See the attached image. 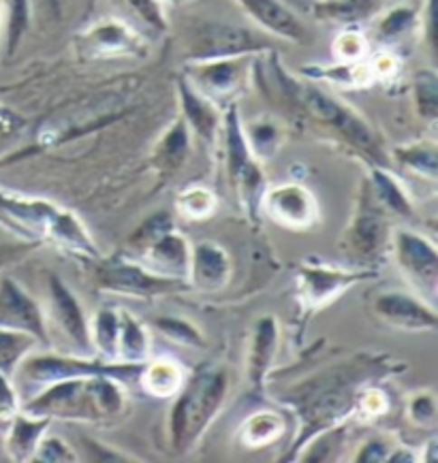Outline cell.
Listing matches in <instances>:
<instances>
[{"label":"cell","instance_id":"1","mask_svg":"<svg viewBox=\"0 0 438 463\" xmlns=\"http://www.w3.org/2000/svg\"><path fill=\"white\" fill-rule=\"evenodd\" d=\"M0 227L26 240L56 243L62 250L81 257H99L97 243L88 235L84 224L69 210H62L50 201L0 188Z\"/></svg>","mask_w":438,"mask_h":463},{"label":"cell","instance_id":"2","mask_svg":"<svg viewBox=\"0 0 438 463\" xmlns=\"http://www.w3.org/2000/svg\"><path fill=\"white\" fill-rule=\"evenodd\" d=\"M114 376L67 378L45 384L20 411L45 419L67 420H103L116 419L124 412L127 395Z\"/></svg>","mask_w":438,"mask_h":463},{"label":"cell","instance_id":"3","mask_svg":"<svg viewBox=\"0 0 438 463\" xmlns=\"http://www.w3.org/2000/svg\"><path fill=\"white\" fill-rule=\"evenodd\" d=\"M278 81H281L282 90H285L287 99L304 111V116L310 118L319 127L328 128L329 133L338 135L347 146H351L355 152L370 160L376 167H385L387 165V156H385L381 141L375 135V130L368 122L364 120L353 107L342 103L340 99L331 97L323 88L315 84H300L278 71Z\"/></svg>","mask_w":438,"mask_h":463},{"label":"cell","instance_id":"4","mask_svg":"<svg viewBox=\"0 0 438 463\" xmlns=\"http://www.w3.org/2000/svg\"><path fill=\"white\" fill-rule=\"evenodd\" d=\"M229 380L224 372H201L185 380L176 395L171 411V440L176 450L185 453L199 440L205 427L212 423L227 397Z\"/></svg>","mask_w":438,"mask_h":463},{"label":"cell","instance_id":"5","mask_svg":"<svg viewBox=\"0 0 438 463\" xmlns=\"http://www.w3.org/2000/svg\"><path fill=\"white\" fill-rule=\"evenodd\" d=\"M221 128L224 137V158H227V174L231 188L238 194L240 203L244 205L252 216H257L268 186H265L262 163H259V158L254 156L251 146H248L244 124H242L240 109L235 103L227 105Z\"/></svg>","mask_w":438,"mask_h":463},{"label":"cell","instance_id":"6","mask_svg":"<svg viewBox=\"0 0 438 463\" xmlns=\"http://www.w3.org/2000/svg\"><path fill=\"white\" fill-rule=\"evenodd\" d=\"M270 43L262 34L248 28L233 26V24L212 22L204 24L195 31L188 50V62L214 61V58H238V56H257L268 52Z\"/></svg>","mask_w":438,"mask_h":463},{"label":"cell","instance_id":"7","mask_svg":"<svg viewBox=\"0 0 438 463\" xmlns=\"http://www.w3.org/2000/svg\"><path fill=\"white\" fill-rule=\"evenodd\" d=\"M394 246L395 260L402 274L422 293V299L434 301L438 290V254L436 246L424 235L398 229L389 237Z\"/></svg>","mask_w":438,"mask_h":463},{"label":"cell","instance_id":"8","mask_svg":"<svg viewBox=\"0 0 438 463\" xmlns=\"http://www.w3.org/2000/svg\"><path fill=\"white\" fill-rule=\"evenodd\" d=\"M248 67H251V56L214 58V61L188 62L185 77L195 90H199L212 103L229 105L244 84Z\"/></svg>","mask_w":438,"mask_h":463},{"label":"cell","instance_id":"9","mask_svg":"<svg viewBox=\"0 0 438 463\" xmlns=\"http://www.w3.org/2000/svg\"><path fill=\"white\" fill-rule=\"evenodd\" d=\"M99 287L131 297H157L186 288V280H174L148 271L135 259H116L99 269Z\"/></svg>","mask_w":438,"mask_h":463},{"label":"cell","instance_id":"10","mask_svg":"<svg viewBox=\"0 0 438 463\" xmlns=\"http://www.w3.org/2000/svg\"><path fill=\"white\" fill-rule=\"evenodd\" d=\"M376 274L370 269H334L328 265H301L298 274V295L301 306L308 307L310 312L319 307L331 304L336 297H340L351 284H357Z\"/></svg>","mask_w":438,"mask_h":463},{"label":"cell","instance_id":"11","mask_svg":"<svg viewBox=\"0 0 438 463\" xmlns=\"http://www.w3.org/2000/svg\"><path fill=\"white\" fill-rule=\"evenodd\" d=\"M146 52L144 39L124 22L105 20L94 24L80 37V53L88 61L141 56Z\"/></svg>","mask_w":438,"mask_h":463},{"label":"cell","instance_id":"12","mask_svg":"<svg viewBox=\"0 0 438 463\" xmlns=\"http://www.w3.org/2000/svg\"><path fill=\"white\" fill-rule=\"evenodd\" d=\"M262 207L276 224L291 231L310 229L319 218L317 201L301 184H281L265 190Z\"/></svg>","mask_w":438,"mask_h":463},{"label":"cell","instance_id":"13","mask_svg":"<svg viewBox=\"0 0 438 463\" xmlns=\"http://www.w3.org/2000/svg\"><path fill=\"white\" fill-rule=\"evenodd\" d=\"M144 265L152 274L163 278H174V280L188 282V269H191V246L186 237L174 229L165 231L154 237L150 243L141 248L139 254L131 257Z\"/></svg>","mask_w":438,"mask_h":463},{"label":"cell","instance_id":"14","mask_svg":"<svg viewBox=\"0 0 438 463\" xmlns=\"http://www.w3.org/2000/svg\"><path fill=\"white\" fill-rule=\"evenodd\" d=\"M0 326L31 334L39 342H47L45 318L37 301L14 278H0Z\"/></svg>","mask_w":438,"mask_h":463},{"label":"cell","instance_id":"15","mask_svg":"<svg viewBox=\"0 0 438 463\" xmlns=\"http://www.w3.org/2000/svg\"><path fill=\"white\" fill-rule=\"evenodd\" d=\"M372 310L383 323L402 331H436L438 325L434 307L419 297L400 290L378 295Z\"/></svg>","mask_w":438,"mask_h":463},{"label":"cell","instance_id":"16","mask_svg":"<svg viewBox=\"0 0 438 463\" xmlns=\"http://www.w3.org/2000/svg\"><path fill=\"white\" fill-rule=\"evenodd\" d=\"M387 231L381 207L372 199L368 184H366V194L359 203L357 216H355L351 229L347 231V250H351L359 259H375L389 243Z\"/></svg>","mask_w":438,"mask_h":463},{"label":"cell","instance_id":"17","mask_svg":"<svg viewBox=\"0 0 438 463\" xmlns=\"http://www.w3.org/2000/svg\"><path fill=\"white\" fill-rule=\"evenodd\" d=\"M265 33L291 43H306L308 31L298 15L282 0H233Z\"/></svg>","mask_w":438,"mask_h":463},{"label":"cell","instance_id":"18","mask_svg":"<svg viewBox=\"0 0 438 463\" xmlns=\"http://www.w3.org/2000/svg\"><path fill=\"white\" fill-rule=\"evenodd\" d=\"M50 297H52V312H54L56 323L62 326L69 340L80 348V353H92V335L90 323H88L84 310H81L80 301L71 293L67 284L61 278L50 276Z\"/></svg>","mask_w":438,"mask_h":463},{"label":"cell","instance_id":"19","mask_svg":"<svg viewBox=\"0 0 438 463\" xmlns=\"http://www.w3.org/2000/svg\"><path fill=\"white\" fill-rule=\"evenodd\" d=\"M233 267H231L229 254L214 241H199L191 248V269H188V282L195 288L221 290L229 284Z\"/></svg>","mask_w":438,"mask_h":463},{"label":"cell","instance_id":"20","mask_svg":"<svg viewBox=\"0 0 438 463\" xmlns=\"http://www.w3.org/2000/svg\"><path fill=\"white\" fill-rule=\"evenodd\" d=\"M177 97H180L182 120L188 128H193L205 144L212 146L223 127V116L216 103L205 99L199 90H195L186 77L177 80Z\"/></svg>","mask_w":438,"mask_h":463},{"label":"cell","instance_id":"21","mask_svg":"<svg viewBox=\"0 0 438 463\" xmlns=\"http://www.w3.org/2000/svg\"><path fill=\"white\" fill-rule=\"evenodd\" d=\"M52 419L34 417L20 411L14 419L9 420V433H7V455L14 461H33L34 450H37L41 438L45 436L47 427H50Z\"/></svg>","mask_w":438,"mask_h":463},{"label":"cell","instance_id":"22","mask_svg":"<svg viewBox=\"0 0 438 463\" xmlns=\"http://www.w3.org/2000/svg\"><path fill=\"white\" fill-rule=\"evenodd\" d=\"M310 11L319 22L355 28L359 24L375 20L381 11V0H319Z\"/></svg>","mask_w":438,"mask_h":463},{"label":"cell","instance_id":"23","mask_svg":"<svg viewBox=\"0 0 438 463\" xmlns=\"http://www.w3.org/2000/svg\"><path fill=\"white\" fill-rule=\"evenodd\" d=\"M278 348V325L274 317H265L259 320L254 329L251 354H248V378L254 389H262L268 376L271 361L276 357Z\"/></svg>","mask_w":438,"mask_h":463},{"label":"cell","instance_id":"24","mask_svg":"<svg viewBox=\"0 0 438 463\" xmlns=\"http://www.w3.org/2000/svg\"><path fill=\"white\" fill-rule=\"evenodd\" d=\"M185 380V370H182V365L177 361L161 357L148 361V364L144 361L138 384L150 397L167 400V397H176L180 393Z\"/></svg>","mask_w":438,"mask_h":463},{"label":"cell","instance_id":"25","mask_svg":"<svg viewBox=\"0 0 438 463\" xmlns=\"http://www.w3.org/2000/svg\"><path fill=\"white\" fill-rule=\"evenodd\" d=\"M368 190L372 199L376 201L381 210L394 213V216H405V218H408L413 213V205H411V199H408L406 190L402 188V184L383 167L372 165Z\"/></svg>","mask_w":438,"mask_h":463},{"label":"cell","instance_id":"26","mask_svg":"<svg viewBox=\"0 0 438 463\" xmlns=\"http://www.w3.org/2000/svg\"><path fill=\"white\" fill-rule=\"evenodd\" d=\"M150 340L144 325L133 314L120 310V331H118V357L120 364H144Z\"/></svg>","mask_w":438,"mask_h":463},{"label":"cell","instance_id":"27","mask_svg":"<svg viewBox=\"0 0 438 463\" xmlns=\"http://www.w3.org/2000/svg\"><path fill=\"white\" fill-rule=\"evenodd\" d=\"M282 433H285V419L276 412L262 411L244 420L240 430V442L246 449H263L281 440Z\"/></svg>","mask_w":438,"mask_h":463},{"label":"cell","instance_id":"28","mask_svg":"<svg viewBox=\"0 0 438 463\" xmlns=\"http://www.w3.org/2000/svg\"><path fill=\"white\" fill-rule=\"evenodd\" d=\"M37 344L39 340L31 334L0 326V373L14 378L17 367L33 353Z\"/></svg>","mask_w":438,"mask_h":463},{"label":"cell","instance_id":"29","mask_svg":"<svg viewBox=\"0 0 438 463\" xmlns=\"http://www.w3.org/2000/svg\"><path fill=\"white\" fill-rule=\"evenodd\" d=\"M395 163L413 171V174L425 177V180H436L438 171V152L432 141H419V144L400 146L394 150Z\"/></svg>","mask_w":438,"mask_h":463},{"label":"cell","instance_id":"30","mask_svg":"<svg viewBox=\"0 0 438 463\" xmlns=\"http://www.w3.org/2000/svg\"><path fill=\"white\" fill-rule=\"evenodd\" d=\"M419 22V11L413 5H398L383 14L375 24V34L381 43H394L413 31Z\"/></svg>","mask_w":438,"mask_h":463},{"label":"cell","instance_id":"31","mask_svg":"<svg viewBox=\"0 0 438 463\" xmlns=\"http://www.w3.org/2000/svg\"><path fill=\"white\" fill-rule=\"evenodd\" d=\"M188 130L191 128H188L186 122L180 118L163 137L161 146H158L157 150V163L161 165L165 171H174L180 167V165H185L188 150H191V135H188Z\"/></svg>","mask_w":438,"mask_h":463},{"label":"cell","instance_id":"32","mask_svg":"<svg viewBox=\"0 0 438 463\" xmlns=\"http://www.w3.org/2000/svg\"><path fill=\"white\" fill-rule=\"evenodd\" d=\"M118 331H120V310L105 307L97 314L90 325L92 348H97L100 357L116 361L118 357Z\"/></svg>","mask_w":438,"mask_h":463},{"label":"cell","instance_id":"33","mask_svg":"<svg viewBox=\"0 0 438 463\" xmlns=\"http://www.w3.org/2000/svg\"><path fill=\"white\" fill-rule=\"evenodd\" d=\"M413 94H415V105L419 116L424 120L434 122L438 114V86L436 77L432 71H422L413 81Z\"/></svg>","mask_w":438,"mask_h":463},{"label":"cell","instance_id":"34","mask_svg":"<svg viewBox=\"0 0 438 463\" xmlns=\"http://www.w3.org/2000/svg\"><path fill=\"white\" fill-rule=\"evenodd\" d=\"M244 133L248 146H251L252 154L259 160L270 158L278 150V144H281V130L271 122H254L248 128H244Z\"/></svg>","mask_w":438,"mask_h":463},{"label":"cell","instance_id":"35","mask_svg":"<svg viewBox=\"0 0 438 463\" xmlns=\"http://www.w3.org/2000/svg\"><path fill=\"white\" fill-rule=\"evenodd\" d=\"M182 216L191 218V221H199V218L212 216V212L216 210V197L204 186H191L180 194L177 201Z\"/></svg>","mask_w":438,"mask_h":463},{"label":"cell","instance_id":"36","mask_svg":"<svg viewBox=\"0 0 438 463\" xmlns=\"http://www.w3.org/2000/svg\"><path fill=\"white\" fill-rule=\"evenodd\" d=\"M368 53V41L355 28H345L334 41V56L338 62H359Z\"/></svg>","mask_w":438,"mask_h":463},{"label":"cell","instance_id":"37","mask_svg":"<svg viewBox=\"0 0 438 463\" xmlns=\"http://www.w3.org/2000/svg\"><path fill=\"white\" fill-rule=\"evenodd\" d=\"M7 53H15L28 28V0H7Z\"/></svg>","mask_w":438,"mask_h":463},{"label":"cell","instance_id":"38","mask_svg":"<svg viewBox=\"0 0 438 463\" xmlns=\"http://www.w3.org/2000/svg\"><path fill=\"white\" fill-rule=\"evenodd\" d=\"M33 461H47V463H71L80 461L75 449H71L67 442L54 436L41 438L37 450H34Z\"/></svg>","mask_w":438,"mask_h":463},{"label":"cell","instance_id":"39","mask_svg":"<svg viewBox=\"0 0 438 463\" xmlns=\"http://www.w3.org/2000/svg\"><path fill=\"white\" fill-rule=\"evenodd\" d=\"M176 224L174 221H171L169 213H157V216H152L150 221L141 224V227L135 231V235L129 240V250H131V257H135V254H139L141 248L146 246V243H150L154 237H158L161 233H165V231L174 229Z\"/></svg>","mask_w":438,"mask_h":463},{"label":"cell","instance_id":"40","mask_svg":"<svg viewBox=\"0 0 438 463\" xmlns=\"http://www.w3.org/2000/svg\"><path fill=\"white\" fill-rule=\"evenodd\" d=\"M124 3L133 9V14L141 22H146L154 31H165L167 28V15H165L161 0H124Z\"/></svg>","mask_w":438,"mask_h":463},{"label":"cell","instance_id":"41","mask_svg":"<svg viewBox=\"0 0 438 463\" xmlns=\"http://www.w3.org/2000/svg\"><path fill=\"white\" fill-rule=\"evenodd\" d=\"M154 325H157L165 335L171 337V340H176V342H180V344H188V346H201L199 331L193 329V326L188 325V323H185V320L158 318Z\"/></svg>","mask_w":438,"mask_h":463},{"label":"cell","instance_id":"42","mask_svg":"<svg viewBox=\"0 0 438 463\" xmlns=\"http://www.w3.org/2000/svg\"><path fill=\"white\" fill-rule=\"evenodd\" d=\"M408 417L419 425H432L436 419V402L430 393H417L408 403Z\"/></svg>","mask_w":438,"mask_h":463},{"label":"cell","instance_id":"43","mask_svg":"<svg viewBox=\"0 0 438 463\" xmlns=\"http://www.w3.org/2000/svg\"><path fill=\"white\" fill-rule=\"evenodd\" d=\"M17 412H20L17 391L14 387V383H11V378L0 373V420H3V423H9Z\"/></svg>","mask_w":438,"mask_h":463},{"label":"cell","instance_id":"44","mask_svg":"<svg viewBox=\"0 0 438 463\" xmlns=\"http://www.w3.org/2000/svg\"><path fill=\"white\" fill-rule=\"evenodd\" d=\"M24 127V118H20L15 111L7 109V107L0 105V147H3L5 141L15 137Z\"/></svg>","mask_w":438,"mask_h":463},{"label":"cell","instance_id":"45","mask_svg":"<svg viewBox=\"0 0 438 463\" xmlns=\"http://www.w3.org/2000/svg\"><path fill=\"white\" fill-rule=\"evenodd\" d=\"M387 444L381 440H370L366 447L359 449V455L355 457V461H387Z\"/></svg>","mask_w":438,"mask_h":463},{"label":"cell","instance_id":"46","mask_svg":"<svg viewBox=\"0 0 438 463\" xmlns=\"http://www.w3.org/2000/svg\"><path fill=\"white\" fill-rule=\"evenodd\" d=\"M3 11H5V0H0V26H3Z\"/></svg>","mask_w":438,"mask_h":463},{"label":"cell","instance_id":"47","mask_svg":"<svg viewBox=\"0 0 438 463\" xmlns=\"http://www.w3.org/2000/svg\"><path fill=\"white\" fill-rule=\"evenodd\" d=\"M161 3H165V0H161Z\"/></svg>","mask_w":438,"mask_h":463}]
</instances>
